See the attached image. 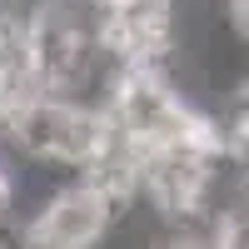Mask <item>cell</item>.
Wrapping results in <instances>:
<instances>
[{
    "label": "cell",
    "instance_id": "obj_1",
    "mask_svg": "<svg viewBox=\"0 0 249 249\" xmlns=\"http://www.w3.org/2000/svg\"><path fill=\"white\" fill-rule=\"evenodd\" d=\"M0 140L30 170L90 175L100 150H105V140H110V115H105V105H90V100L40 95V100H30L25 110H15L5 120Z\"/></svg>",
    "mask_w": 249,
    "mask_h": 249
}]
</instances>
